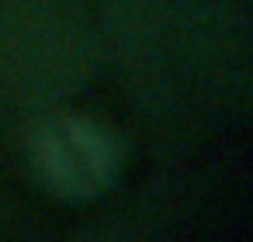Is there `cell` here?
<instances>
[{
  "instance_id": "1",
  "label": "cell",
  "mask_w": 253,
  "mask_h": 242,
  "mask_svg": "<svg viewBox=\"0 0 253 242\" xmlns=\"http://www.w3.org/2000/svg\"><path fill=\"white\" fill-rule=\"evenodd\" d=\"M94 45L77 0H14L0 21V80L18 111L49 114L90 80Z\"/></svg>"
},
{
  "instance_id": "2",
  "label": "cell",
  "mask_w": 253,
  "mask_h": 242,
  "mask_svg": "<svg viewBox=\"0 0 253 242\" xmlns=\"http://www.w3.org/2000/svg\"><path fill=\"white\" fill-rule=\"evenodd\" d=\"M28 170L39 187L66 204L104 197L125 166V142L115 128L77 111H49L25 138Z\"/></svg>"
}]
</instances>
